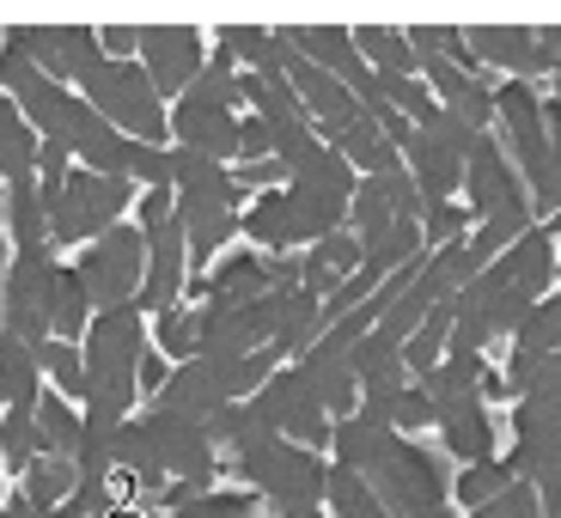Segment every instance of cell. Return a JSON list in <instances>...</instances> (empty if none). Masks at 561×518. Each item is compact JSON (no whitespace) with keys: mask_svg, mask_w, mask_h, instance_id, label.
I'll return each mask as SVG.
<instances>
[{"mask_svg":"<svg viewBox=\"0 0 561 518\" xmlns=\"http://www.w3.org/2000/svg\"><path fill=\"white\" fill-rule=\"evenodd\" d=\"M116 463H128L147 494H159V476H178L190 488H208L214 482L208 427L202 421H183V415H165V408H147L140 421H123Z\"/></svg>","mask_w":561,"mask_h":518,"instance_id":"6da1fadb","label":"cell"},{"mask_svg":"<svg viewBox=\"0 0 561 518\" xmlns=\"http://www.w3.org/2000/svg\"><path fill=\"white\" fill-rule=\"evenodd\" d=\"M140 354H147V323H140L135 306L123 311H99L85 323V415L99 421H128V403H135V372Z\"/></svg>","mask_w":561,"mask_h":518,"instance_id":"7a4b0ae2","label":"cell"},{"mask_svg":"<svg viewBox=\"0 0 561 518\" xmlns=\"http://www.w3.org/2000/svg\"><path fill=\"white\" fill-rule=\"evenodd\" d=\"M80 92L116 135L140 140V147H159V140L171 135L165 128V99L153 92V80H147L135 61H99V68L80 80Z\"/></svg>","mask_w":561,"mask_h":518,"instance_id":"3957f363","label":"cell"},{"mask_svg":"<svg viewBox=\"0 0 561 518\" xmlns=\"http://www.w3.org/2000/svg\"><path fill=\"white\" fill-rule=\"evenodd\" d=\"M128 208V183L123 177H99V171H68L56 196L43 202V220H49V244H80V239H99L111 226H123Z\"/></svg>","mask_w":561,"mask_h":518,"instance_id":"277c9868","label":"cell"},{"mask_svg":"<svg viewBox=\"0 0 561 518\" xmlns=\"http://www.w3.org/2000/svg\"><path fill=\"white\" fill-rule=\"evenodd\" d=\"M140 268H147V239H140V226H111V232H99V239L85 244V256L73 263V275H80L85 299H92V318H99V311L135 306Z\"/></svg>","mask_w":561,"mask_h":518,"instance_id":"5b68a950","label":"cell"},{"mask_svg":"<svg viewBox=\"0 0 561 518\" xmlns=\"http://www.w3.org/2000/svg\"><path fill=\"white\" fill-rule=\"evenodd\" d=\"M366 488H373V500L391 518H421V513H434V506H446V463H439L434 451L397 439V446L373 463V482H366Z\"/></svg>","mask_w":561,"mask_h":518,"instance_id":"8992f818","label":"cell"},{"mask_svg":"<svg viewBox=\"0 0 561 518\" xmlns=\"http://www.w3.org/2000/svg\"><path fill=\"white\" fill-rule=\"evenodd\" d=\"M49 280H56L49 244L13 256V268L0 275V336L25 342V348L49 342Z\"/></svg>","mask_w":561,"mask_h":518,"instance_id":"52a82bcc","label":"cell"},{"mask_svg":"<svg viewBox=\"0 0 561 518\" xmlns=\"http://www.w3.org/2000/svg\"><path fill=\"white\" fill-rule=\"evenodd\" d=\"M239 470L275 500V513L318 506L323 500V476H330V470L318 463V451H299V446H287V439H263V446L239 451Z\"/></svg>","mask_w":561,"mask_h":518,"instance_id":"ba28073f","label":"cell"},{"mask_svg":"<svg viewBox=\"0 0 561 518\" xmlns=\"http://www.w3.org/2000/svg\"><path fill=\"white\" fill-rule=\"evenodd\" d=\"M0 43L19 49L31 68L49 73L56 85L61 80H85V73L104 61L99 31H92V25H13V31H0Z\"/></svg>","mask_w":561,"mask_h":518,"instance_id":"9c48e42d","label":"cell"},{"mask_svg":"<svg viewBox=\"0 0 561 518\" xmlns=\"http://www.w3.org/2000/svg\"><path fill=\"white\" fill-rule=\"evenodd\" d=\"M135 49H140V73L153 80L159 99H183L190 80L202 73V61H208L196 25H135Z\"/></svg>","mask_w":561,"mask_h":518,"instance_id":"30bf717a","label":"cell"},{"mask_svg":"<svg viewBox=\"0 0 561 518\" xmlns=\"http://www.w3.org/2000/svg\"><path fill=\"white\" fill-rule=\"evenodd\" d=\"M251 408H256V421H263L268 434L275 439L287 434V446H299V451H311V446L330 439V421H323L318 396L306 391L299 372H268V384L251 396Z\"/></svg>","mask_w":561,"mask_h":518,"instance_id":"8fae6325","label":"cell"},{"mask_svg":"<svg viewBox=\"0 0 561 518\" xmlns=\"http://www.w3.org/2000/svg\"><path fill=\"white\" fill-rule=\"evenodd\" d=\"M140 239H147V268H140V293H135V311H171L183 293V226L178 214L165 220L140 226Z\"/></svg>","mask_w":561,"mask_h":518,"instance_id":"7c38bea8","label":"cell"},{"mask_svg":"<svg viewBox=\"0 0 561 518\" xmlns=\"http://www.w3.org/2000/svg\"><path fill=\"white\" fill-rule=\"evenodd\" d=\"M165 128L178 135L183 153L214 159V165H220V159L232 153V140H239V116L226 111V104H214V99H196V92H183Z\"/></svg>","mask_w":561,"mask_h":518,"instance_id":"4fadbf2b","label":"cell"},{"mask_svg":"<svg viewBox=\"0 0 561 518\" xmlns=\"http://www.w3.org/2000/svg\"><path fill=\"white\" fill-rule=\"evenodd\" d=\"M463 49L482 61H494V68H513L525 80V73H549L556 68V56L543 49V37L525 25H470L463 31Z\"/></svg>","mask_w":561,"mask_h":518,"instance_id":"5bb4252c","label":"cell"},{"mask_svg":"<svg viewBox=\"0 0 561 518\" xmlns=\"http://www.w3.org/2000/svg\"><path fill=\"white\" fill-rule=\"evenodd\" d=\"M439 434H446V451L463 463H494V421L477 396H458V403H439L434 408Z\"/></svg>","mask_w":561,"mask_h":518,"instance_id":"9a60e30c","label":"cell"},{"mask_svg":"<svg viewBox=\"0 0 561 518\" xmlns=\"http://www.w3.org/2000/svg\"><path fill=\"white\" fill-rule=\"evenodd\" d=\"M470 165V208L477 214H501V208H513V202H525L519 196V171L501 159V147H494L489 135L477 140V153L463 159Z\"/></svg>","mask_w":561,"mask_h":518,"instance_id":"2e32d148","label":"cell"},{"mask_svg":"<svg viewBox=\"0 0 561 518\" xmlns=\"http://www.w3.org/2000/svg\"><path fill=\"white\" fill-rule=\"evenodd\" d=\"M360 239H354V232H330V239H318L311 244V256L306 263H299V287H306V293H336L342 280L354 275V268H360Z\"/></svg>","mask_w":561,"mask_h":518,"instance_id":"e0dca14e","label":"cell"},{"mask_svg":"<svg viewBox=\"0 0 561 518\" xmlns=\"http://www.w3.org/2000/svg\"><path fill=\"white\" fill-rule=\"evenodd\" d=\"M397 153L409 159V177H415V189H421V208L451 202V189H458V159H451L446 147H434L427 135H415V128H409V140L397 147Z\"/></svg>","mask_w":561,"mask_h":518,"instance_id":"ac0fdd59","label":"cell"},{"mask_svg":"<svg viewBox=\"0 0 561 518\" xmlns=\"http://www.w3.org/2000/svg\"><path fill=\"white\" fill-rule=\"evenodd\" d=\"M214 43H220V56L251 61V73H280L287 61H294V43H287V31H263V25H220V31H214Z\"/></svg>","mask_w":561,"mask_h":518,"instance_id":"d6986e66","label":"cell"},{"mask_svg":"<svg viewBox=\"0 0 561 518\" xmlns=\"http://www.w3.org/2000/svg\"><path fill=\"white\" fill-rule=\"evenodd\" d=\"M280 196H287V244L330 239L342 226V214H348V202H330V196H318V189H280Z\"/></svg>","mask_w":561,"mask_h":518,"instance_id":"ffe728a7","label":"cell"},{"mask_svg":"<svg viewBox=\"0 0 561 518\" xmlns=\"http://www.w3.org/2000/svg\"><path fill=\"white\" fill-rule=\"evenodd\" d=\"M263 293H268L263 256H226V263L208 275V306H214V311L251 306V299H263Z\"/></svg>","mask_w":561,"mask_h":518,"instance_id":"44dd1931","label":"cell"},{"mask_svg":"<svg viewBox=\"0 0 561 518\" xmlns=\"http://www.w3.org/2000/svg\"><path fill=\"white\" fill-rule=\"evenodd\" d=\"M85 323H92V299H85L80 275L56 263V280H49V336L73 342V336H85Z\"/></svg>","mask_w":561,"mask_h":518,"instance_id":"7402d4cb","label":"cell"},{"mask_svg":"<svg viewBox=\"0 0 561 518\" xmlns=\"http://www.w3.org/2000/svg\"><path fill=\"white\" fill-rule=\"evenodd\" d=\"M318 293H306V287H287L280 293V318H275V354H306L311 336H318Z\"/></svg>","mask_w":561,"mask_h":518,"instance_id":"603a6c76","label":"cell"},{"mask_svg":"<svg viewBox=\"0 0 561 518\" xmlns=\"http://www.w3.org/2000/svg\"><path fill=\"white\" fill-rule=\"evenodd\" d=\"M73 482H80L73 458H31V470H25V494H19V500L37 506L43 518H56V506L73 494Z\"/></svg>","mask_w":561,"mask_h":518,"instance_id":"cb8c5ba5","label":"cell"},{"mask_svg":"<svg viewBox=\"0 0 561 518\" xmlns=\"http://www.w3.org/2000/svg\"><path fill=\"white\" fill-rule=\"evenodd\" d=\"M531 232V202H513V208H501V214H489V226H482L477 239L463 244V256H470V268H489V256H501V251H513V239H525Z\"/></svg>","mask_w":561,"mask_h":518,"instance_id":"d4e9b609","label":"cell"},{"mask_svg":"<svg viewBox=\"0 0 561 518\" xmlns=\"http://www.w3.org/2000/svg\"><path fill=\"white\" fill-rule=\"evenodd\" d=\"M0 177H37V135L25 128V116L13 111V99L0 92Z\"/></svg>","mask_w":561,"mask_h":518,"instance_id":"484cf974","label":"cell"},{"mask_svg":"<svg viewBox=\"0 0 561 518\" xmlns=\"http://www.w3.org/2000/svg\"><path fill=\"white\" fill-rule=\"evenodd\" d=\"M0 214H7V226H13L19 251H37V244H49V220H43L37 177H19V183H7V202H0Z\"/></svg>","mask_w":561,"mask_h":518,"instance_id":"4316f807","label":"cell"},{"mask_svg":"<svg viewBox=\"0 0 561 518\" xmlns=\"http://www.w3.org/2000/svg\"><path fill=\"white\" fill-rule=\"evenodd\" d=\"M37 354L25 342L0 336V403L7 408H37Z\"/></svg>","mask_w":561,"mask_h":518,"instance_id":"83f0119b","label":"cell"},{"mask_svg":"<svg viewBox=\"0 0 561 518\" xmlns=\"http://www.w3.org/2000/svg\"><path fill=\"white\" fill-rule=\"evenodd\" d=\"M80 451V415L56 391L37 396V458H73Z\"/></svg>","mask_w":561,"mask_h":518,"instance_id":"f1b7e54d","label":"cell"},{"mask_svg":"<svg viewBox=\"0 0 561 518\" xmlns=\"http://www.w3.org/2000/svg\"><path fill=\"white\" fill-rule=\"evenodd\" d=\"M348 37H354V56L379 61L385 80H409V73H415V56H409V37H403V31L366 25V31H348Z\"/></svg>","mask_w":561,"mask_h":518,"instance_id":"f546056e","label":"cell"},{"mask_svg":"<svg viewBox=\"0 0 561 518\" xmlns=\"http://www.w3.org/2000/svg\"><path fill=\"white\" fill-rule=\"evenodd\" d=\"M477 384H482V360L477 354H451L446 366H434L427 379H421V391H427V403H458V396H477Z\"/></svg>","mask_w":561,"mask_h":518,"instance_id":"4dcf8cb0","label":"cell"},{"mask_svg":"<svg viewBox=\"0 0 561 518\" xmlns=\"http://www.w3.org/2000/svg\"><path fill=\"white\" fill-rule=\"evenodd\" d=\"M342 159L348 165H366L373 177H385V171H397V147L385 140V128L373 123V116H360V123L342 135Z\"/></svg>","mask_w":561,"mask_h":518,"instance_id":"1f68e13d","label":"cell"},{"mask_svg":"<svg viewBox=\"0 0 561 518\" xmlns=\"http://www.w3.org/2000/svg\"><path fill=\"white\" fill-rule=\"evenodd\" d=\"M323 500L336 506V518H391L379 500H373L366 476H354V470H342V463L330 470V476H323Z\"/></svg>","mask_w":561,"mask_h":518,"instance_id":"d6a6232c","label":"cell"},{"mask_svg":"<svg viewBox=\"0 0 561 518\" xmlns=\"http://www.w3.org/2000/svg\"><path fill=\"white\" fill-rule=\"evenodd\" d=\"M31 458H37V408H0V463L25 476Z\"/></svg>","mask_w":561,"mask_h":518,"instance_id":"836d02e7","label":"cell"},{"mask_svg":"<svg viewBox=\"0 0 561 518\" xmlns=\"http://www.w3.org/2000/svg\"><path fill=\"white\" fill-rule=\"evenodd\" d=\"M348 214H354V239H360V251H373V244L391 232V202H385V189H379V177L373 183H354V196H348Z\"/></svg>","mask_w":561,"mask_h":518,"instance_id":"e575fe53","label":"cell"},{"mask_svg":"<svg viewBox=\"0 0 561 518\" xmlns=\"http://www.w3.org/2000/svg\"><path fill=\"white\" fill-rule=\"evenodd\" d=\"M37 354V372H49L56 379V396L68 403V396H85V366H80V348L73 342H43V348H31Z\"/></svg>","mask_w":561,"mask_h":518,"instance_id":"d590c367","label":"cell"},{"mask_svg":"<svg viewBox=\"0 0 561 518\" xmlns=\"http://www.w3.org/2000/svg\"><path fill=\"white\" fill-rule=\"evenodd\" d=\"M239 226H244V239H256L263 251H287V196H280V189H263V202H256Z\"/></svg>","mask_w":561,"mask_h":518,"instance_id":"8d00e7d4","label":"cell"},{"mask_svg":"<svg viewBox=\"0 0 561 518\" xmlns=\"http://www.w3.org/2000/svg\"><path fill=\"white\" fill-rule=\"evenodd\" d=\"M519 354H561V293L525 311V323H519Z\"/></svg>","mask_w":561,"mask_h":518,"instance_id":"74e56055","label":"cell"},{"mask_svg":"<svg viewBox=\"0 0 561 518\" xmlns=\"http://www.w3.org/2000/svg\"><path fill=\"white\" fill-rule=\"evenodd\" d=\"M153 336H159V354H171V360H196V311H159L153 323Z\"/></svg>","mask_w":561,"mask_h":518,"instance_id":"f35d334b","label":"cell"},{"mask_svg":"<svg viewBox=\"0 0 561 518\" xmlns=\"http://www.w3.org/2000/svg\"><path fill=\"white\" fill-rule=\"evenodd\" d=\"M506 482H513V470H506V463H470V470L458 476V500L463 506H489Z\"/></svg>","mask_w":561,"mask_h":518,"instance_id":"ab89813d","label":"cell"},{"mask_svg":"<svg viewBox=\"0 0 561 518\" xmlns=\"http://www.w3.org/2000/svg\"><path fill=\"white\" fill-rule=\"evenodd\" d=\"M379 189H385V202H391V220H421V189H415V177H409L403 165L385 171Z\"/></svg>","mask_w":561,"mask_h":518,"instance_id":"60d3db41","label":"cell"},{"mask_svg":"<svg viewBox=\"0 0 561 518\" xmlns=\"http://www.w3.org/2000/svg\"><path fill=\"white\" fill-rule=\"evenodd\" d=\"M477 518H543V513H537V494L525 482H506L489 506H477Z\"/></svg>","mask_w":561,"mask_h":518,"instance_id":"b9f144b4","label":"cell"},{"mask_svg":"<svg viewBox=\"0 0 561 518\" xmlns=\"http://www.w3.org/2000/svg\"><path fill=\"white\" fill-rule=\"evenodd\" d=\"M427 220H421V244L434 239V244H458V232L470 226V214L451 208V202H434V208H421Z\"/></svg>","mask_w":561,"mask_h":518,"instance_id":"7bdbcfd3","label":"cell"},{"mask_svg":"<svg viewBox=\"0 0 561 518\" xmlns=\"http://www.w3.org/2000/svg\"><path fill=\"white\" fill-rule=\"evenodd\" d=\"M178 518H251V500L244 494H196L178 506Z\"/></svg>","mask_w":561,"mask_h":518,"instance_id":"ee69618b","label":"cell"},{"mask_svg":"<svg viewBox=\"0 0 561 518\" xmlns=\"http://www.w3.org/2000/svg\"><path fill=\"white\" fill-rule=\"evenodd\" d=\"M232 153H239L244 165H256V159H275V128H268L263 116H244V123H239V140H232Z\"/></svg>","mask_w":561,"mask_h":518,"instance_id":"f6af8a7d","label":"cell"},{"mask_svg":"<svg viewBox=\"0 0 561 518\" xmlns=\"http://www.w3.org/2000/svg\"><path fill=\"white\" fill-rule=\"evenodd\" d=\"M434 421V403H427V391L421 384H403L391 403V427H427Z\"/></svg>","mask_w":561,"mask_h":518,"instance_id":"bcb514c9","label":"cell"},{"mask_svg":"<svg viewBox=\"0 0 561 518\" xmlns=\"http://www.w3.org/2000/svg\"><path fill=\"white\" fill-rule=\"evenodd\" d=\"M280 177H287L280 159H256V165H239V177H232V183H239V196H244V189H263V183H280Z\"/></svg>","mask_w":561,"mask_h":518,"instance_id":"7dc6e473","label":"cell"},{"mask_svg":"<svg viewBox=\"0 0 561 518\" xmlns=\"http://www.w3.org/2000/svg\"><path fill=\"white\" fill-rule=\"evenodd\" d=\"M537 37H543V49H549V56H556V68H561V25H543V31H537Z\"/></svg>","mask_w":561,"mask_h":518,"instance_id":"c3c4849f","label":"cell"},{"mask_svg":"<svg viewBox=\"0 0 561 518\" xmlns=\"http://www.w3.org/2000/svg\"><path fill=\"white\" fill-rule=\"evenodd\" d=\"M421 518H451V513H446V506H434V513H421Z\"/></svg>","mask_w":561,"mask_h":518,"instance_id":"681fc988","label":"cell"},{"mask_svg":"<svg viewBox=\"0 0 561 518\" xmlns=\"http://www.w3.org/2000/svg\"><path fill=\"white\" fill-rule=\"evenodd\" d=\"M556 104H561V73H556Z\"/></svg>","mask_w":561,"mask_h":518,"instance_id":"f907efd6","label":"cell"},{"mask_svg":"<svg viewBox=\"0 0 561 518\" xmlns=\"http://www.w3.org/2000/svg\"><path fill=\"white\" fill-rule=\"evenodd\" d=\"M556 220H561V214H556Z\"/></svg>","mask_w":561,"mask_h":518,"instance_id":"816d5d0a","label":"cell"}]
</instances>
